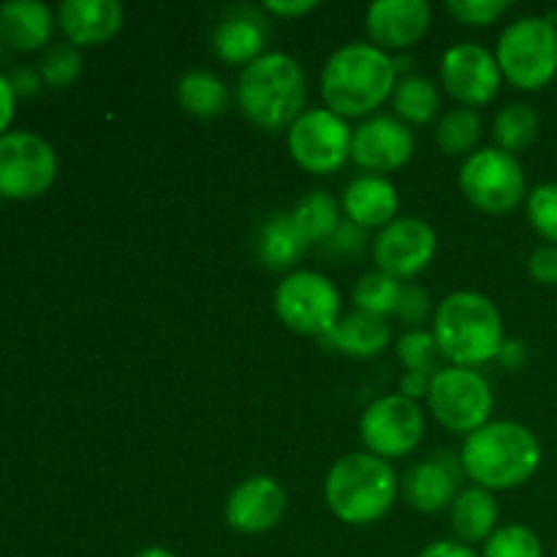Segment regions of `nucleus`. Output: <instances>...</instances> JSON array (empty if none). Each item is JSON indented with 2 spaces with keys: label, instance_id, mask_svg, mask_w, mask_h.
<instances>
[{
  "label": "nucleus",
  "instance_id": "obj_37",
  "mask_svg": "<svg viewBox=\"0 0 557 557\" xmlns=\"http://www.w3.org/2000/svg\"><path fill=\"white\" fill-rule=\"evenodd\" d=\"M430 297L422 286L417 283H403V292H400V302H397V313L400 321L411 324L413 330H422L424 321L430 319Z\"/></svg>",
  "mask_w": 557,
  "mask_h": 557
},
{
  "label": "nucleus",
  "instance_id": "obj_6",
  "mask_svg": "<svg viewBox=\"0 0 557 557\" xmlns=\"http://www.w3.org/2000/svg\"><path fill=\"white\" fill-rule=\"evenodd\" d=\"M495 60L511 87L544 90L557 76V27L553 16H520L504 27Z\"/></svg>",
  "mask_w": 557,
  "mask_h": 557
},
{
  "label": "nucleus",
  "instance_id": "obj_42",
  "mask_svg": "<svg viewBox=\"0 0 557 557\" xmlns=\"http://www.w3.org/2000/svg\"><path fill=\"white\" fill-rule=\"evenodd\" d=\"M419 557H482L468 544L455 542V539H441V542L428 544V547L419 553Z\"/></svg>",
  "mask_w": 557,
  "mask_h": 557
},
{
  "label": "nucleus",
  "instance_id": "obj_38",
  "mask_svg": "<svg viewBox=\"0 0 557 557\" xmlns=\"http://www.w3.org/2000/svg\"><path fill=\"white\" fill-rule=\"evenodd\" d=\"M528 272L542 286H557V245H539L528 259Z\"/></svg>",
  "mask_w": 557,
  "mask_h": 557
},
{
  "label": "nucleus",
  "instance_id": "obj_10",
  "mask_svg": "<svg viewBox=\"0 0 557 557\" xmlns=\"http://www.w3.org/2000/svg\"><path fill=\"white\" fill-rule=\"evenodd\" d=\"M58 177V156L52 145L30 131H9L0 136V196L27 201L47 194Z\"/></svg>",
  "mask_w": 557,
  "mask_h": 557
},
{
  "label": "nucleus",
  "instance_id": "obj_35",
  "mask_svg": "<svg viewBox=\"0 0 557 557\" xmlns=\"http://www.w3.org/2000/svg\"><path fill=\"white\" fill-rule=\"evenodd\" d=\"M528 221L547 245H557V183H542L525 199Z\"/></svg>",
  "mask_w": 557,
  "mask_h": 557
},
{
  "label": "nucleus",
  "instance_id": "obj_8",
  "mask_svg": "<svg viewBox=\"0 0 557 557\" xmlns=\"http://www.w3.org/2000/svg\"><path fill=\"white\" fill-rule=\"evenodd\" d=\"M275 313L283 326L305 337H330L341 321V292L313 270L288 272L275 288Z\"/></svg>",
  "mask_w": 557,
  "mask_h": 557
},
{
  "label": "nucleus",
  "instance_id": "obj_9",
  "mask_svg": "<svg viewBox=\"0 0 557 557\" xmlns=\"http://www.w3.org/2000/svg\"><path fill=\"white\" fill-rule=\"evenodd\" d=\"M460 190L476 210L506 215L528 199V180L520 158L498 147L471 152L460 166Z\"/></svg>",
  "mask_w": 557,
  "mask_h": 557
},
{
  "label": "nucleus",
  "instance_id": "obj_13",
  "mask_svg": "<svg viewBox=\"0 0 557 557\" xmlns=\"http://www.w3.org/2000/svg\"><path fill=\"white\" fill-rule=\"evenodd\" d=\"M438 250V234L422 218H395L381 228L373 243V261L379 272H386L395 281H411L428 270Z\"/></svg>",
  "mask_w": 557,
  "mask_h": 557
},
{
  "label": "nucleus",
  "instance_id": "obj_45",
  "mask_svg": "<svg viewBox=\"0 0 557 557\" xmlns=\"http://www.w3.org/2000/svg\"><path fill=\"white\" fill-rule=\"evenodd\" d=\"M430 389V375L424 373H403L400 379V395L408 397V400L417 403L419 397H428Z\"/></svg>",
  "mask_w": 557,
  "mask_h": 557
},
{
  "label": "nucleus",
  "instance_id": "obj_19",
  "mask_svg": "<svg viewBox=\"0 0 557 557\" xmlns=\"http://www.w3.org/2000/svg\"><path fill=\"white\" fill-rule=\"evenodd\" d=\"M58 25L71 47H101L123 27V3L117 0H63Z\"/></svg>",
  "mask_w": 557,
  "mask_h": 557
},
{
  "label": "nucleus",
  "instance_id": "obj_49",
  "mask_svg": "<svg viewBox=\"0 0 557 557\" xmlns=\"http://www.w3.org/2000/svg\"><path fill=\"white\" fill-rule=\"evenodd\" d=\"M555 557H557V553H555Z\"/></svg>",
  "mask_w": 557,
  "mask_h": 557
},
{
  "label": "nucleus",
  "instance_id": "obj_25",
  "mask_svg": "<svg viewBox=\"0 0 557 557\" xmlns=\"http://www.w3.org/2000/svg\"><path fill=\"white\" fill-rule=\"evenodd\" d=\"M308 248V239L297 228L292 212H277L259 232V261L272 272L292 270Z\"/></svg>",
  "mask_w": 557,
  "mask_h": 557
},
{
  "label": "nucleus",
  "instance_id": "obj_40",
  "mask_svg": "<svg viewBox=\"0 0 557 557\" xmlns=\"http://www.w3.org/2000/svg\"><path fill=\"white\" fill-rule=\"evenodd\" d=\"M315 9H319L315 0H267L264 3V11H270L272 16H281V20H299Z\"/></svg>",
  "mask_w": 557,
  "mask_h": 557
},
{
  "label": "nucleus",
  "instance_id": "obj_31",
  "mask_svg": "<svg viewBox=\"0 0 557 557\" xmlns=\"http://www.w3.org/2000/svg\"><path fill=\"white\" fill-rule=\"evenodd\" d=\"M403 283L395 281L386 272H368V275L359 277V283L354 286V305L357 310H364V313H373L386 319V315L397 313V302H400Z\"/></svg>",
  "mask_w": 557,
  "mask_h": 557
},
{
  "label": "nucleus",
  "instance_id": "obj_12",
  "mask_svg": "<svg viewBox=\"0 0 557 557\" xmlns=\"http://www.w3.org/2000/svg\"><path fill=\"white\" fill-rule=\"evenodd\" d=\"M424 435V413L419 403L408 400L400 392L384 395L364 408L359 419V438L364 451L384 460H400L408 457Z\"/></svg>",
  "mask_w": 557,
  "mask_h": 557
},
{
  "label": "nucleus",
  "instance_id": "obj_20",
  "mask_svg": "<svg viewBox=\"0 0 557 557\" xmlns=\"http://www.w3.org/2000/svg\"><path fill=\"white\" fill-rule=\"evenodd\" d=\"M343 212L359 228H386L397 218L400 210V196H397L395 183L381 174H362L351 180L343 190L341 201Z\"/></svg>",
  "mask_w": 557,
  "mask_h": 557
},
{
  "label": "nucleus",
  "instance_id": "obj_4",
  "mask_svg": "<svg viewBox=\"0 0 557 557\" xmlns=\"http://www.w3.org/2000/svg\"><path fill=\"white\" fill-rule=\"evenodd\" d=\"M433 337L455 368H482L498 359L504 346V315L479 292H455L435 308Z\"/></svg>",
  "mask_w": 557,
  "mask_h": 557
},
{
  "label": "nucleus",
  "instance_id": "obj_30",
  "mask_svg": "<svg viewBox=\"0 0 557 557\" xmlns=\"http://www.w3.org/2000/svg\"><path fill=\"white\" fill-rule=\"evenodd\" d=\"M479 139H482V117L476 109L457 107L446 112L435 125V145L446 156H471L476 150Z\"/></svg>",
  "mask_w": 557,
  "mask_h": 557
},
{
  "label": "nucleus",
  "instance_id": "obj_14",
  "mask_svg": "<svg viewBox=\"0 0 557 557\" xmlns=\"http://www.w3.org/2000/svg\"><path fill=\"white\" fill-rule=\"evenodd\" d=\"M504 74L498 69L495 52L482 44H455L441 60V85L460 107H487L500 90Z\"/></svg>",
  "mask_w": 557,
  "mask_h": 557
},
{
  "label": "nucleus",
  "instance_id": "obj_21",
  "mask_svg": "<svg viewBox=\"0 0 557 557\" xmlns=\"http://www.w3.org/2000/svg\"><path fill=\"white\" fill-rule=\"evenodd\" d=\"M54 16L38 0H9L0 5V36L16 52H36L52 38Z\"/></svg>",
  "mask_w": 557,
  "mask_h": 557
},
{
  "label": "nucleus",
  "instance_id": "obj_28",
  "mask_svg": "<svg viewBox=\"0 0 557 557\" xmlns=\"http://www.w3.org/2000/svg\"><path fill=\"white\" fill-rule=\"evenodd\" d=\"M294 223L302 232V237L308 239V245L313 243H330L332 234L341 226V205L332 199V194L326 190H313V194L302 196V199L294 205L292 210Z\"/></svg>",
  "mask_w": 557,
  "mask_h": 557
},
{
  "label": "nucleus",
  "instance_id": "obj_11",
  "mask_svg": "<svg viewBox=\"0 0 557 557\" xmlns=\"http://www.w3.org/2000/svg\"><path fill=\"white\" fill-rule=\"evenodd\" d=\"M351 136L354 128H348V120L321 107L305 109L288 128L286 141L299 169L310 174H332L351 158Z\"/></svg>",
  "mask_w": 557,
  "mask_h": 557
},
{
  "label": "nucleus",
  "instance_id": "obj_22",
  "mask_svg": "<svg viewBox=\"0 0 557 557\" xmlns=\"http://www.w3.org/2000/svg\"><path fill=\"white\" fill-rule=\"evenodd\" d=\"M392 330L389 321L381 315L364 313V310L354 308L351 313L341 315L332 335L326 337L332 348L354 359H375L389 348Z\"/></svg>",
  "mask_w": 557,
  "mask_h": 557
},
{
  "label": "nucleus",
  "instance_id": "obj_46",
  "mask_svg": "<svg viewBox=\"0 0 557 557\" xmlns=\"http://www.w3.org/2000/svg\"><path fill=\"white\" fill-rule=\"evenodd\" d=\"M134 557H177V555L166 547H147V549H141V553H136Z\"/></svg>",
  "mask_w": 557,
  "mask_h": 557
},
{
  "label": "nucleus",
  "instance_id": "obj_2",
  "mask_svg": "<svg viewBox=\"0 0 557 557\" xmlns=\"http://www.w3.org/2000/svg\"><path fill=\"white\" fill-rule=\"evenodd\" d=\"M542 466V444L531 428L511 419H498L479 428L462 441L460 468L473 487L504 493L536 476Z\"/></svg>",
  "mask_w": 557,
  "mask_h": 557
},
{
  "label": "nucleus",
  "instance_id": "obj_3",
  "mask_svg": "<svg viewBox=\"0 0 557 557\" xmlns=\"http://www.w3.org/2000/svg\"><path fill=\"white\" fill-rule=\"evenodd\" d=\"M308 101V79L297 58L264 52L245 65L237 79V107L261 131L292 128Z\"/></svg>",
  "mask_w": 557,
  "mask_h": 557
},
{
  "label": "nucleus",
  "instance_id": "obj_17",
  "mask_svg": "<svg viewBox=\"0 0 557 557\" xmlns=\"http://www.w3.org/2000/svg\"><path fill=\"white\" fill-rule=\"evenodd\" d=\"M286 490L272 476H248L228 493L226 522L243 536L272 531L286 515Z\"/></svg>",
  "mask_w": 557,
  "mask_h": 557
},
{
  "label": "nucleus",
  "instance_id": "obj_33",
  "mask_svg": "<svg viewBox=\"0 0 557 557\" xmlns=\"http://www.w3.org/2000/svg\"><path fill=\"white\" fill-rule=\"evenodd\" d=\"M482 557H544V547L536 531L520 522H509L484 542Z\"/></svg>",
  "mask_w": 557,
  "mask_h": 557
},
{
  "label": "nucleus",
  "instance_id": "obj_24",
  "mask_svg": "<svg viewBox=\"0 0 557 557\" xmlns=\"http://www.w3.org/2000/svg\"><path fill=\"white\" fill-rule=\"evenodd\" d=\"M267 30L250 14H234L218 22L212 33V49L228 65H250L264 54Z\"/></svg>",
  "mask_w": 557,
  "mask_h": 557
},
{
  "label": "nucleus",
  "instance_id": "obj_5",
  "mask_svg": "<svg viewBox=\"0 0 557 557\" xmlns=\"http://www.w3.org/2000/svg\"><path fill=\"white\" fill-rule=\"evenodd\" d=\"M400 493V479L384 457L354 451L341 457L324 479V500L332 515L354 528L384 520Z\"/></svg>",
  "mask_w": 557,
  "mask_h": 557
},
{
  "label": "nucleus",
  "instance_id": "obj_26",
  "mask_svg": "<svg viewBox=\"0 0 557 557\" xmlns=\"http://www.w3.org/2000/svg\"><path fill=\"white\" fill-rule=\"evenodd\" d=\"M177 101L183 107V112H188L190 117H221L228 109V87L221 76H215L212 71L194 69L180 79L177 85Z\"/></svg>",
  "mask_w": 557,
  "mask_h": 557
},
{
  "label": "nucleus",
  "instance_id": "obj_27",
  "mask_svg": "<svg viewBox=\"0 0 557 557\" xmlns=\"http://www.w3.org/2000/svg\"><path fill=\"white\" fill-rule=\"evenodd\" d=\"M392 109H395V117L406 125H428L438 114L441 92L428 76L406 74L397 79Z\"/></svg>",
  "mask_w": 557,
  "mask_h": 557
},
{
  "label": "nucleus",
  "instance_id": "obj_18",
  "mask_svg": "<svg viewBox=\"0 0 557 557\" xmlns=\"http://www.w3.org/2000/svg\"><path fill=\"white\" fill-rule=\"evenodd\" d=\"M460 462L451 460V455H435L417 462L403 476V498L422 515L449 509L457 498V484H460Z\"/></svg>",
  "mask_w": 557,
  "mask_h": 557
},
{
  "label": "nucleus",
  "instance_id": "obj_39",
  "mask_svg": "<svg viewBox=\"0 0 557 557\" xmlns=\"http://www.w3.org/2000/svg\"><path fill=\"white\" fill-rule=\"evenodd\" d=\"M326 245H330L332 253H337V256H357L359 250L364 248V228H359L357 223H351V221L341 223V226H337V232L332 234V239Z\"/></svg>",
  "mask_w": 557,
  "mask_h": 557
},
{
  "label": "nucleus",
  "instance_id": "obj_23",
  "mask_svg": "<svg viewBox=\"0 0 557 557\" xmlns=\"http://www.w3.org/2000/svg\"><path fill=\"white\" fill-rule=\"evenodd\" d=\"M500 509L498 500L490 490L482 487H468L457 493L455 504L449 506V522L455 531L457 542L462 544H479L487 542L495 531H498Z\"/></svg>",
  "mask_w": 557,
  "mask_h": 557
},
{
  "label": "nucleus",
  "instance_id": "obj_36",
  "mask_svg": "<svg viewBox=\"0 0 557 557\" xmlns=\"http://www.w3.org/2000/svg\"><path fill=\"white\" fill-rule=\"evenodd\" d=\"M511 9L509 0H446V11L468 27H487Z\"/></svg>",
  "mask_w": 557,
  "mask_h": 557
},
{
  "label": "nucleus",
  "instance_id": "obj_32",
  "mask_svg": "<svg viewBox=\"0 0 557 557\" xmlns=\"http://www.w3.org/2000/svg\"><path fill=\"white\" fill-rule=\"evenodd\" d=\"M395 351L406 373H424L433 379L438 370H444V364H441L444 354H441L438 343H435L433 330H408L397 341Z\"/></svg>",
  "mask_w": 557,
  "mask_h": 557
},
{
  "label": "nucleus",
  "instance_id": "obj_29",
  "mask_svg": "<svg viewBox=\"0 0 557 557\" xmlns=\"http://www.w3.org/2000/svg\"><path fill=\"white\" fill-rule=\"evenodd\" d=\"M539 125H542V120L531 103H509L495 114L493 139L498 150L517 156L539 139Z\"/></svg>",
  "mask_w": 557,
  "mask_h": 557
},
{
  "label": "nucleus",
  "instance_id": "obj_44",
  "mask_svg": "<svg viewBox=\"0 0 557 557\" xmlns=\"http://www.w3.org/2000/svg\"><path fill=\"white\" fill-rule=\"evenodd\" d=\"M16 112V92L11 87L9 76L0 74V136L9 134V125L14 120Z\"/></svg>",
  "mask_w": 557,
  "mask_h": 557
},
{
  "label": "nucleus",
  "instance_id": "obj_7",
  "mask_svg": "<svg viewBox=\"0 0 557 557\" xmlns=\"http://www.w3.org/2000/svg\"><path fill=\"white\" fill-rule=\"evenodd\" d=\"M424 400L441 428L466 438L490 422L495 406L490 381L479 370L455 368V364H446L430 379Z\"/></svg>",
  "mask_w": 557,
  "mask_h": 557
},
{
  "label": "nucleus",
  "instance_id": "obj_15",
  "mask_svg": "<svg viewBox=\"0 0 557 557\" xmlns=\"http://www.w3.org/2000/svg\"><path fill=\"white\" fill-rule=\"evenodd\" d=\"M417 150V136L411 125L389 114H375L364 120L351 136V161L370 174H389L406 166Z\"/></svg>",
  "mask_w": 557,
  "mask_h": 557
},
{
  "label": "nucleus",
  "instance_id": "obj_1",
  "mask_svg": "<svg viewBox=\"0 0 557 557\" xmlns=\"http://www.w3.org/2000/svg\"><path fill=\"white\" fill-rule=\"evenodd\" d=\"M395 58L364 41L343 44L321 71V98L343 120L368 117L384 107L397 87Z\"/></svg>",
  "mask_w": 557,
  "mask_h": 557
},
{
  "label": "nucleus",
  "instance_id": "obj_47",
  "mask_svg": "<svg viewBox=\"0 0 557 557\" xmlns=\"http://www.w3.org/2000/svg\"><path fill=\"white\" fill-rule=\"evenodd\" d=\"M3 52H5V41H3V36H0V60H3Z\"/></svg>",
  "mask_w": 557,
  "mask_h": 557
},
{
  "label": "nucleus",
  "instance_id": "obj_43",
  "mask_svg": "<svg viewBox=\"0 0 557 557\" xmlns=\"http://www.w3.org/2000/svg\"><path fill=\"white\" fill-rule=\"evenodd\" d=\"M495 362H500V368H506V370L525 368L528 346L522 341H511V337H506L504 346H500V351H498V359H495Z\"/></svg>",
  "mask_w": 557,
  "mask_h": 557
},
{
  "label": "nucleus",
  "instance_id": "obj_16",
  "mask_svg": "<svg viewBox=\"0 0 557 557\" xmlns=\"http://www.w3.org/2000/svg\"><path fill=\"white\" fill-rule=\"evenodd\" d=\"M433 9L428 0H375L364 14V27L373 47L384 52L411 49L428 36Z\"/></svg>",
  "mask_w": 557,
  "mask_h": 557
},
{
  "label": "nucleus",
  "instance_id": "obj_48",
  "mask_svg": "<svg viewBox=\"0 0 557 557\" xmlns=\"http://www.w3.org/2000/svg\"><path fill=\"white\" fill-rule=\"evenodd\" d=\"M555 27H557V16H555Z\"/></svg>",
  "mask_w": 557,
  "mask_h": 557
},
{
  "label": "nucleus",
  "instance_id": "obj_41",
  "mask_svg": "<svg viewBox=\"0 0 557 557\" xmlns=\"http://www.w3.org/2000/svg\"><path fill=\"white\" fill-rule=\"evenodd\" d=\"M9 82L11 87H14L16 98H20V96H36V92L41 90L44 79L36 69H30V65H20V69L11 71Z\"/></svg>",
  "mask_w": 557,
  "mask_h": 557
},
{
  "label": "nucleus",
  "instance_id": "obj_34",
  "mask_svg": "<svg viewBox=\"0 0 557 557\" xmlns=\"http://www.w3.org/2000/svg\"><path fill=\"white\" fill-rule=\"evenodd\" d=\"M82 69H85V63H82L79 49L71 47V44H54V47H49L47 54L41 58L38 74H41L44 85L60 90V87L74 85L82 76Z\"/></svg>",
  "mask_w": 557,
  "mask_h": 557
}]
</instances>
